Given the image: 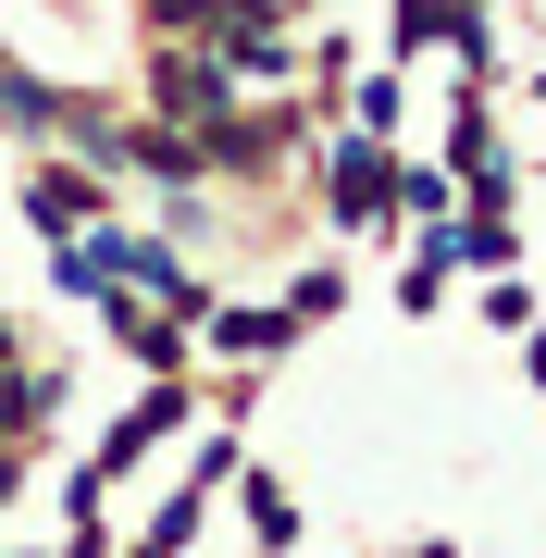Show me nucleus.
<instances>
[{"instance_id": "2", "label": "nucleus", "mask_w": 546, "mask_h": 558, "mask_svg": "<svg viewBox=\"0 0 546 558\" xmlns=\"http://www.w3.org/2000/svg\"><path fill=\"white\" fill-rule=\"evenodd\" d=\"M385 199H398V161H385V149H336V211L373 223Z\"/></svg>"}, {"instance_id": "4", "label": "nucleus", "mask_w": 546, "mask_h": 558, "mask_svg": "<svg viewBox=\"0 0 546 558\" xmlns=\"http://www.w3.org/2000/svg\"><path fill=\"white\" fill-rule=\"evenodd\" d=\"M248 534H262V546H286V534H299V509H286V484H248Z\"/></svg>"}, {"instance_id": "6", "label": "nucleus", "mask_w": 546, "mask_h": 558, "mask_svg": "<svg viewBox=\"0 0 546 558\" xmlns=\"http://www.w3.org/2000/svg\"><path fill=\"white\" fill-rule=\"evenodd\" d=\"M211 336H223V348H274V336H286V311H223Z\"/></svg>"}, {"instance_id": "5", "label": "nucleus", "mask_w": 546, "mask_h": 558, "mask_svg": "<svg viewBox=\"0 0 546 558\" xmlns=\"http://www.w3.org/2000/svg\"><path fill=\"white\" fill-rule=\"evenodd\" d=\"M336 299H348V286H336V274H299V286H286V323H324Z\"/></svg>"}, {"instance_id": "3", "label": "nucleus", "mask_w": 546, "mask_h": 558, "mask_svg": "<svg viewBox=\"0 0 546 558\" xmlns=\"http://www.w3.org/2000/svg\"><path fill=\"white\" fill-rule=\"evenodd\" d=\"M87 211H100V186H87V174H38V223H50V236H75Z\"/></svg>"}, {"instance_id": "1", "label": "nucleus", "mask_w": 546, "mask_h": 558, "mask_svg": "<svg viewBox=\"0 0 546 558\" xmlns=\"http://www.w3.org/2000/svg\"><path fill=\"white\" fill-rule=\"evenodd\" d=\"M174 422H186V385H149V398H137V410H124V422H112V435H100V459H87V484H112V472H124V459H137V447H162V435H174Z\"/></svg>"}]
</instances>
